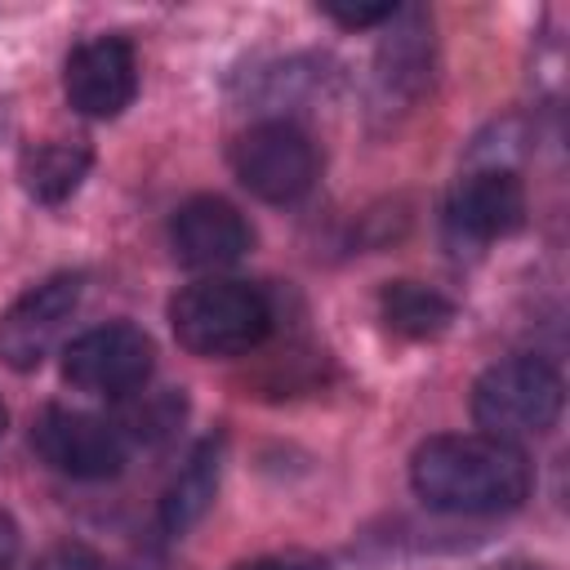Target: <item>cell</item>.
Returning a JSON list of instances; mask_svg holds the SVG:
<instances>
[{
	"label": "cell",
	"mask_w": 570,
	"mask_h": 570,
	"mask_svg": "<svg viewBox=\"0 0 570 570\" xmlns=\"http://www.w3.org/2000/svg\"><path fill=\"white\" fill-rule=\"evenodd\" d=\"M169 245H174V258L183 267L214 272V267H227V263L245 258V249L254 245V232H249L245 214L232 200L191 196L169 218Z\"/></svg>",
	"instance_id": "30bf717a"
},
{
	"label": "cell",
	"mask_w": 570,
	"mask_h": 570,
	"mask_svg": "<svg viewBox=\"0 0 570 570\" xmlns=\"http://www.w3.org/2000/svg\"><path fill=\"white\" fill-rule=\"evenodd\" d=\"M414 494L454 517H494L512 512L530 494V463L517 445L485 432H445L428 436L410 459Z\"/></svg>",
	"instance_id": "6da1fadb"
},
{
	"label": "cell",
	"mask_w": 570,
	"mask_h": 570,
	"mask_svg": "<svg viewBox=\"0 0 570 570\" xmlns=\"http://www.w3.org/2000/svg\"><path fill=\"white\" fill-rule=\"evenodd\" d=\"M232 169L245 191H254L267 205H289L312 191L316 183V147L312 138L289 120H267L245 129L232 142Z\"/></svg>",
	"instance_id": "277c9868"
},
{
	"label": "cell",
	"mask_w": 570,
	"mask_h": 570,
	"mask_svg": "<svg viewBox=\"0 0 570 570\" xmlns=\"http://www.w3.org/2000/svg\"><path fill=\"white\" fill-rule=\"evenodd\" d=\"M566 405L561 374L539 356H508L472 383V419L494 441H530L552 432Z\"/></svg>",
	"instance_id": "3957f363"
},
{
	"label": "cell",
	"mask_w": 570,
	"mask_h": 570,
	"mask_svg": "<svg viewBox=\"0 0 570 570\" xmlns=\"http://www.w3.org/2000/svg\"><path fill=\"white\" fill-rule=\"evenodd\" d=\"M321 13L343 22V27H374V22H392L401 9L392 0H383V4H338V0H325Z\"/></svg>",
	"instance_id": "9a60e30c"
},
{
	"label": "cell",
	"mask_w": 570,
	"mask_h": 570,
	"mask_svg": "<svg viewBox=\"0 0 570 570\" xmlns=\"http://www.w3.org/2000/svg\"><path fill=\"white\" fill-rule=\"evenodd\" d=\"M45 570H102V566H98V557H94L89 548H76V543H71V548H58V552L45 561Z\"/></svg>",
	"instance_id": "e0dca14e"
},
{
	"label": "cell",
	"mask_w": 570,
	"mask_h": 570,
	"mask_svg": "<svg viewBox=\"0 0 570 570\" xmlns=\"http://www.w3.org/2000/svg\"><path fill=\"white\" fill-rule=\"evenodd\" d=\"M379 312H383V321H387L392 334L414 338V343L441 338L450 330V321H454V303L441 289L419 285V281H392V285H383Z\"/></svg>",
	"instance_id": "4fadbf2b"
},
{
	"label": "cell",
	"mask_w": 570,
	"mask_h": 570,
	"mask_svg": "<svg viewBox=\"0 0 570 570\" xmlns=\"http://www.w3.org/2000/svg\"><path fill=\"white\" fill-rule=\"evenodd\" d=\"M67 102L89 120L120 116L138 94V53L125 36H94L67 53L62 67Z\"/></svg>",
	"instance_id": "ba28073f"
},
{
	"label": "cell",
	"mask_w": 570,
	"mask_h": 570,
	"mask_svg": "<svg viewBox=\"0 0 570 570\" xmlns=\"http://www.w3.org/2000/svg\"><path fill=\"white\" fill-rule=\"evenodd\" d=\"M236 570H330L321 557L312 552H276V557H258V561H245Z\"/></svg>",
	"instance_id": "2e32d148"
},
{
	"label": "cell",
	"mask_w": 570,
	"mask_h": 570,
	"mask_svg": "<svg viewBox=\"0 0 570 570\" xmlns=\"http://www.w3.org/2000/svg\"><path fill=\"white\" fill-rule=\"evenodd\" d=\"M499 570H539V566H499Z\"/></svg>",
	"instance_id": "d6986e66"
},
{
	"label": "cell",
	"mask_w": 570,
	"mask_h": 570,
	"mask_svg": "<svg viewBox=\"0 0 570 570\" xmlns=\"http://www.w3.org/2000/svg\"><path fill=\"white\" fill-rule=\"evenodd\" d=\"M94 165V151L85 142H71V138H45V142H31L18 160V178L27 187L31 200L40 205H62L89 174Z\"/></svg>",
	"instance_id": "7c38bea8"
},
{
	"label": "cell",
	"mask_w": 570,
	"mask_h": 570,
	"mask_svg": "<svg viewBox=\"0 0 570 570\" xmlns=\"http://www.w3.org/2000/svg\"><path fill=\"white\" fill-rule=\"evenodd\" d=\"M521 223H525V187L512 165L468 169L445 200V227L454 240H468V245L503 240Z\"/></svg>",
	"instance_id": "9c48e42d"
},
{
	"label": "cell",
	"mask_w": 570,
	"mask_h": 570,
	"mask_svg": "<svg viewBox=\"0 0 570 570\" xmlns=\"http://www.w3.org/2000/svg\"><path fill=\"white\" fill-rule=\"evenodd\" d=\"M18 548H22V530H18V521L0 508V570H9V566L18 561Z\"/></svg>",
	"instance_id": "ac0fdd59"
},
{
	"label": "cell",
	"mask_w": 570,
	"mask_h": 570,
	"mask_svg": "<svg viewBox=\"0 0 570 570\" xmlns=\"http://www.w3.org/2000/svg\"><path fill=\"white\" fill-rule=\"evenodd\" d=\"M80 294H85L80 272H53L40 285H31L22 298H13L9 312L0 316V361L22 374L36 370L58 343L71 312L80 307Z\"/></svg>",
	"instance_id": "52a82bcc"
},
{
	"label": "cell",
	"mask_w": 570,
	"mask_h": 570,
	"mask_svg": "<svg viewBox=\"0 0 570 570\" xmlns=\"http://www.w3.org/2000/svg\"><path fill=\"white\" fill-rule=\"evenodd\" d=\"M410 22L383 40L379 49V89L383 98H414L428 80V31H423V13H405Z\"/></svg>",
	"instance_id": "5bb4252c"
},
{
	"label": "cell",
	"mask_w": 570,
	"mask_h": 570,
	"mask_svg": "<svg viewBox=\"0 0 570 570\" xmlns=\"http://www.w3.org/2000/svg\"><path fill=\"white\" fill-rule=\"evenodd\" d=\"M151 365H156V347H151L147 330H138L129 321L94 325L62 347V379L89 396L138 392L151 379Z\"/></svg>",
	"instance_id": "5b68a950"
},
{
	"label": "cell",
	"mask_w": 570,
	"mask_h": 570,
	"mask_svg": "<svg viewBox=\"0 0 570 570\" xmlns=\"http://www.w3.org/2000/svg\"><path fill=\"white\" fill-rule=\"evenodd\" d=\"M169 330L196 356H240L272 330V303L249 281H196L169 298Z\"/></svg>",
	"instance_id": "7a4b0ae2"
},
{
	"label": "cell",
	"mask_w": 570,
	"mask_h": 570,
	"mask_svg": "<svg viewBox=\"0 0 570 570\" xmlns=\"http://www.w3.org/2000/svg\"><path fill=\"white\" fill-rule=\"evenodd\" d=\"M4 423H9V414H4V405H0V436H4Z\"/></svg>",
	"instance_id": "ffe728a7"
},
{
	"label": "cell",
	"mask_w": 570,
	"mask_h": 570,
	"mask_svg": "<svg viewBox=\"0 0 570 570\" xmlns=\"http://www.w3.org/2000/svg\"><path fill=\"white\" fill-rule=\"evenodd\" d=\"M31 450L71 481H107L129 459V441L120 423L67 405L40 410V419L31 423Z\"/></svg>",
	"instance_id": "8992f818"
},
{
	"label": "cell",
	"mask_w": 570,
	"mask_h": 570,
	"mask_svg": "<svg viewBox=\"0 0 570 570\" xmlns=\"http://www.w3.org/2000/svg\"><path fill=\"white\" fill-rule=\"evenodd\" d=\"M218 472H223V441L209 436V441H200L187 454V463L178 468V476L169 481V490L160 499V525H165V534H187L209 512V503L218 494Z\"/></svg>",
	"instance_id": "8fae6325"
}]
</instances>
